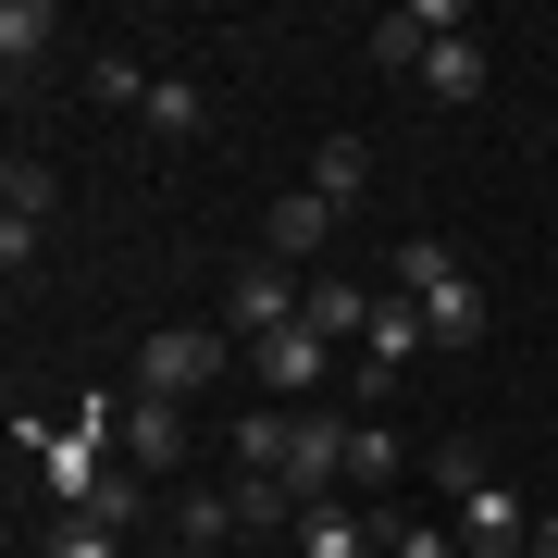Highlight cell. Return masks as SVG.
I'll use <instances>...</instances> for the list:
<instances>
[{"instance_id":"1","label":"cell","mask_w":558,"mask_h":558,"mask_svg":"<svg viewBox=\"0 0 558 558\" xmlns=\"http://www.w3.org/2000/svg\"><path fill=\"white\" fill-rule=\"evenodd\" d=\"M211 373H223V336H211V323H161V336H137V398H199Z\"/></svg>"},{"instance_id":"2","label":"cell","mask_w":558,"mask_h":558,"mask_svg":"<svg viewBox=\"0 0 558 558\" xmlns=\"http://www.w3.org/2000/svg\"><path fill=\"white\" fill-rule=\"evenodd\" d=\"M447 521H459V558H521L546 509H521V484H497V472H484V484H472V497H459Z\"/></svg>"},{"instance_id":"3","label":"cell","mask_w":558,"mask_h":558,"mask_svg":"<svg viewBox=\"0 0 558 558\" xmlns=\"http://www.w3.org/2000/svg\"><path fill=\"white\" fill-rule=\"evenodd\" d=\"M112 459H124V472H174V459H186V398H137L112 422Z\"/></svg>"},{"instance_id":"4","label":"cell","mask_w":558,"mask_h":558,"mask_svg":"<svg viewBox=\"0 0 558 558\" xmlns=\"http://www.w3.org/2000/svg\"><path fill=\"white\" fill-rule=\"evenodd\" d=\"M223 323H236L248 348H260V336H286V323H299V286H286V260H248L236 299H223Z\"/></svg>"},{"instance_id":"5","label":"cell","mask_w":558,"mask_h":558,"mask_svg":"<svg viewBox=\"0 0 558 558\" xmlns=\"http://www.w3.org/2000/svg\"><path fill=\"white\" fill-rule=\"evenodd\" d=\"M336 199H311V186H299V199H274V223H260V260H323V248H336Z\"/></svg>"},{"instance_id":"6","label":"cell","mask_w":558,"mask_h":558,"mask_svg":"<svg viewBox=\"0 0 558 558\" xmlns=\"http://www.w3.org/2000/svg\"><path fill=\"white\" fill-rule=\"evenodd\" d=\"M459 25H472L459 0H410V13H385V25H373V62H398V75H410V62L435 50V38H459Z\"/></svg>"},{"instance_id":"7","label":"cell","mask_w":558,"mask_h":558,"mask_svg":"<svg viewBox=\"0 0 558 558\" xmlns=\"http://www.w3.org/2000/svg\"><path fill=\"white\" fill-rule=\"evenodd\" d=\"M299 558H385V546H373V509L311 497V509H299Z\"/></svg>"},{"instance_id":"8","label":"cell","mask_w":558,"mask_h":558,"mask_svg":"<svg viewBox=\"0 0 558 558\" xmlns=\"http://www.w3.org/2000/svg\"><path fill=\"white\" fill-rule=\"evenodd\" d=\"M286 484H299V497H336V484H348V422H336V410L299 422V447H286Z\"/></svg>"},{"instance_id":"9","label":"cell","mask_w":558,"mask_h":558,"mask_svg":"<svg viewBox=\"0 0 558 558\" xmlns=\"http://www.w3.org/2000/svg\"><path fill=\"white\" fill-rule=\"evenodd\" d=\"M410 348H435V323H422V299H398V286H385L373 323H360V360H373V373H398Z\"/></svg>"},{"instance_id":"10","label":"cell","mask_w":558,"mask_h":558,"mask_svg":"<svg viewBox=\"0 0 558 558\" xmlns=\"http://www.w3.org/2000/svg\"><path fill=\"white\" fill-rule=\"evenodd\" d=\"M260 385H274V398H311V385H323V336H311V323L260 336Z\"/></svg>"},{"instance_id":"11","label":"cell","mask_w":558,"mask_h":558,"mask_svg":"<svg viewBox=\"0 0 558 558\" xmlns=\"http://www.w3.org/2000/svg\"><path fill=\"white\" fill-rule=\"evenodd\" d=\"M223 447H236V472H286V447H299V410H236V422H223Z\"/></svg>"},{"instance_id":"12","label":"cell","mask_w":558,"mask_h":558,"mask_svg":"<svg viewBox=\"0 0 558 558\" xmlns=\"http://www.w3.org/2000/svg\"><path fill=\"white\" fill-rule=\"evenodd\" d=\"M299 323H311L323 348H336V336H360V323H373V299H360L348 274H311V286H299Z\"/></svg>"},{"instance_id":"13","label":"cell","mask_w":558,"mask_h":558,"mask_svg":"<svg viewBox=\"0 0 558 558\" xmlns=\"http://www.w3.org/2000/svg\"><path fill=\"white\" fill-rule=\"evenodd\" d=\"M50 38H62V13H50V0H0V62H13V75H38Z\"/></svg>"},{"instance_id":"14","label":"cell","mask_w":558,"mask_h":558,"mask_svg":"<svg viewBox=\"0 0 558 558\" xmlns=\"http://www.w3.org/2000/svg\"><path fill=\"white\" fill-rule=\"evenodd\" d=\"M484 75H497L484 38H435V50H422V87H435V100H484Z\"/></svg>"},{"instance_id":"15","label":"cell","mask_w":558,"mask_h":558,"mask_svg":"<svg viewBox=\"0 0 558 558\" xmlns=\"http://www.w3.org/2000/svg\"><path fill=\"white\" fill-rule=\"evenodd\" d=\"M248 521H236V497H223V484H186L174 497V546H236Z\"/></svg>"},{"instance_id":"16","label":"cell","mask_w":558,"mask_h":558,"mask_svg":"<svg viewBox=\"0 0 558 558\" xmlns=\"http://www.w3.org/2000/svg\"><path fill=\"white\" fill-rule=\"evenodd\" d=\"M0 223H13V236H38V223H50V161H0Z\"/></svg>"},{"instance_id":"17","label":"cell","mask_w":558,"mask_h":558,"mask_svg":"<svg viewBox=\"0 0 558 558\" xmlns=\"http://www.w3.org/2000/svg\"><path fill=\"white\" fill-rule=\"evenodd\" d=\"M360 186H373V149H360V137H323V149H311V199H336V211H348Z\"/></svg>"},{"instance_id":"18","label":"cell","mask_w":558,"mask_h":558,"mask_svg":"<svg viewBox=\"0 0 558 558\" xmlns=\"http://www.w3.org/2000/svg\"><path fill=\"white\" fill-rule=\"evenodd\" d=\"M422 323H435V348H472V336H484V286H472V274H447L435 299H422Z\"/></svg>"},{"instance_id":"19","label":"cell","mask_w":558,"mask_h":558,"mask_svg":"<svg viewBox=\"0 0 558 558\" xmlns=\"http://www.w3.org/2000/svg\"><path fill=\"white\" fill-rule=\"evenodd\" d=\"M137 124H149V137H199V124H211V100H199V75H161Z\"/></svg>"},{"instance_id":"20","label":"cell","mask_w":558,"mask_h":558,"mask_svg":"<svg viewBox=\"0 0 558 558\" xmlns=\"http://www.w3.org/2000/svg\"><path fill=\"white\" fill-rule=\"evenodd\" d=\"M373 546H385V558H459V521H398V509H373Z\"/></svg>"},{"instance_id":"21","label":"cell","mask_w":558,"mask_h":558,"mask_svg":"<svg viewBox=\"0 0 558 558\" xmlns=\"http://www.w3.org/2000/svg\"><path fill=\"white\" fill-rule=\"evenodd\" d=\"M87 87H100L112 112H149V87H161V75H149L137 50H100V62H87Z\"/></svg>"},{"instance_id":"22","label":"cell","mask_w":558,"mask_h":558,"mask_svg":"<svg viewBox=\"0 0 558 558\" xmlns=\"http://www.w3.org/2000/svg\"><path fill=\"white\" fill-rule=\"evenodd\" d=\"M447 274H459V248H447V236H398V299H435Z\"/></svg>"},{"instance_id":"23","label":"cell","mask_w":558,"mask_h":558,"mask_svg":"<svg viewBox=\"0 0 558 558\" xmlns=\"http://www.w3.org/2000/svg\"><path fill=\"white\" fill-rule=\"evenodd\" d=\"M348 484H398V435L385 422H348Z\"/></svg>"},{"instance_id":"24","label":"cell","mask_w":558,"mask_h":558,"mask_svg":"<svg viewBox=\"0 0 558 558\" xmlns=\"http://www.w3.org/2000/svg\"><path fill=\"white\" fill-rule=\"evenodd\" d=\"M50 558H124V546H112V521H87V509H62V521H50Z\"/></svg>"},{"instance_id":"25","label":"cell","mask_w":558,"mask_h":558,"mask_svg":"<svg viewBox=\"0 0 558 558\" xmlns=\"http://www.w3.org/2000/svg\"><path fill=\"white\" fill-rule=\"evenodd\" d=\"M435 484H447V509H459V497L484 484V447H472V435H447V447H435Z\"/></svg>"},{"instance_id":"26","label":"cell","mask_w":558,"mask_h":558,"mask_svg":"<svg viewBox=\"0 0 558 558\" xmlns=\"http://www.w3.org/2000/svg\"><path fill=\"white\" fill-rule=\"evenodd\" d=\"M534 558H558V497H546V521H534Z\"/></svg>"}]
</instances>
